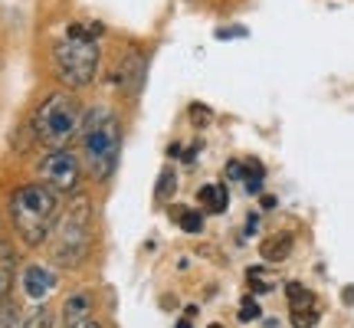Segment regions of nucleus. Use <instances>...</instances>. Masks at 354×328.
<instances>
[{"mask_svg": "<svg viewBox=\"0 0 354 328\" xmlns=\"http://www.w3.org/2000/svg\"><path fill=\"white\" fill-rule=\"evenodd\" d=\"M10 220L17 237L26 246H39L50 240L53 227L59 220V194L46 184H26L13 190L10 197Z\"/></svg>", "mask_w": 354, "mask_h": 328, "instance_id": "f257e3e1", "label": "nucleus"}, {"mask_svg": "<svg viewBox=\"0 0 354 328\" xmlns=\"http://www.w3.org/2000/svg\"><path fill=\"white\" fill-rule=\"evenodd\" d=\"M79 152L86 161L88 174L105 181L118 164L122 152V125L112 109H88L79 125Z\"/></svg>", "mask_w": 354, "mask_h": 328, "instance_id": "f03ea898", "label": "nucleus"}, {"mask_svg": "<svg viewBox=\"0 0 354 328\" xmlns=\"http://www.w3.org/2000/svg\"><path fill=\"white\" fill-rule=\"evenodd\" d=\"M50 237L53 259L59 266H76L86 259L88 243H92V201L86 194H79L76 201L69 203V210L59 214Z\"/></svg>", "mask_w": 354, "mask_h": 328, "instance_id": "7ed1b4c3", "label": "nucleus"}, {"mask_svg": "<svg viewBox=\"0 0 354 328\" xmlns=\"http://www.w3.org/2000/svg\"><path fill=\"white\" fill-rule=\"evenodd\" d=\"M82 115L73 95L66 92H50L33 112V135L50 148H66L73 138H79Z\"/></svg>", "mask_w": 354, "mask_h": 328, "instance_id": "20e7f679", "label": "nucleus"}, {"mask_svg": "<svg viewBox=\"0 0 354 328\" xmlns=\"http://www.w3.org/2000/svg\"><path fill=\"white\" fill-rule=\"evenodd\" d=\"M53 63H56V73L66 86L82 89L95 79V69H99V43L95 39H76L66 37L53 46Z\"/></svg>", "mask_w": 354, "mask_h": 328, "instance_id": "39448f33", "label": "nucleus"}, {"mask_svg": "<svg viewBox=\"0 0 354 328\" xmlns=\"http://www.w3.org/2000/svg\"><path fill=\"white\" fill-rule=\"evenodd\" d=\"M39 177L56 194H73L79 188V177H82V164H79V158L69 148H53L39 161Z\"/></svg>", "mask_w": 354, "mask_h": 328, "instance_id": "423d86ee", "label": "nucleus"}, {"mask_svg": "<svg viewBox=\"0 0 354 328\" xmlns=\"http://www.w3.org/2000/svg\"><path fill=\"white\" fill-rule=\"evenodd\" d=\"M227 177H233V181H243L250 194H259V190H263L266 167L259 161H230L227 164Z\"/></svg>", "mask_w": 354, "mask_h": 328, "instance_id": "0eeeda50", "label": "nucleus"}, {"mask_svg": "<svg viewBox=\"0 0 354 328\" xmlns=\"http://www.w3.org/2000/svg\"><path fill=\"white\" fill-rule=\"evenodd\" d=\"M53 286H56V276H53L46 266H30L24 273V289L30 299H43V295H50Z\"/></svg>", "mask_w": 354, "mask_h": 328, "instance_id": "6e6552de", "label": "nucleus"}, {"mask_svg": "<svg viewBox=\"0 0 354 328\" xmlns=\"http://www.w3.org/2000/svg\"><path fill=\"white\" fill-rule=\"evenodd\" d=\"M197 203H201L207 214H223L230 203V194L223 184H203V188L197 190Z\"/></svg>", "mask_w": 354, "mask_h": 328, "instance_id": "1a4fd4ad", "label": "nucleus"}, {"mask_svg": "<svg viewBox=\"0 0 354 328\" xmlns=\"http://www.w3.org/2000/svg\"><path fill=\"white\" fill-rule=\"evenodd\" d=\"M292 233H276V237H269V240H263V246H259V253H263L266 263H282V259H289L292 253Z\"/></svg>", "mask_w": 354, "mask_h": 328, "instance_id": "9d476101", "label": "nucleus"}, {"mask_svg": "<svg viewBox=\"0 0 354 328\" xmlns=\"http://www.w3.org/2000/svg\"><path fill=\"white\" fill-rule=\"evenodd\" d=\"M63 312H66V328H76V325H82L88 318V312H92V302H88V295L86 292H76L73 299H66V305H63Z\"/></svg>", "mask_w": 354, "mask_h": 328, "instance_id": "9b49d317", "label": "nucleus"}, {"mask_svg": "<svg viewBox=\"0 0 354 328\" xmlns=\"http://www.w3.org/2000/svg\"><path fill=\"white\" fill-rule=\"evenodd\" d=\"M13 273H17V263H13V253L10 246H3L0 243V302L10 295L13 289Z\"/></svg>", "mask_w": 354, "mask_h": 328, "instance_id": "f8f14e48", "label": "nucleus"}, {"mask_svg": "<svg viewBox=\"0 0 354 328\" xmlns=\"http://www.w3.org/2000/svg\"><path fill=\"white\" fill-rule=\"evenodd\" d=\"M177 224L184 233H201L203 230V214L201 210H194V207H180L177 210Z\"/></svg>", "mask_w": 354, "mask_h": 328, "instance_id": "ddd939ff", "label": "nucleus"}, {"mask_svg": "<svg viewBox=\"0 0 354 328\" xmlns=\"http://www.w3.org/2000/svg\"><path fill=\"white\" fill-rule=\"evenodd\" d=\"M286 295H289V305H292V309H305V305H315V295L305 289L302 282H289V286H286Z\"/></svg>", "mask_w": 354, "mask_h": 328, "instance_id": "4468645a", "label": "nucleus"}, {"mask_svg": "<svg viewBox=\"0 0 354 328\" xmlns=\"http://www.w3.org/2000/svg\"><path fill=\"white\" fill-rule=\"evenodd\" d=\"M66 37L99 39V37H102V24H88V20H82V24H69V26H66Z\"/></svg>", "mask_w": 354, "mask_h": 328, "instance_id": "2eb2a0df", "label": "nucleus"}, {"mask_svg": "<svg viewBox=\"0 0 354 328\" xmlns=\"http://www.w3.org/2000/svg\"><path fill=\"white\" fill-rule=\"evenodd\" d=\"M318 312L315 305H305V309H292V328H312L318 322Z\"/></svg>", "mask_w": 354, "mask_h": 328, "instance_id": "dca6fc26", "label": "nucleus"}, {"mask_svg": "<svg viewBox=\"0 0 354 328\" xmlns=\"http://www.w3.org/2000/svg\"><path fill=\"white\" fill-rule=\"evenodd\" d=\"M0 328H24V318L13 305H0Z\"/></svg>", "mask_w": 354, "mask_h": 328, "instance_id": "f3484780", "label": "nucleus"}, {"mask_svg": "<svg viewBox=\"0 0 354 328\" xmlns=\"http://www.w3.org/2000/svg\"><path fill=\"white\" fill-rule=\"evenodd\" d=\"M24 328H53V316L46 309H37V312L24 322Z\"/></svg>", "mask_w": 354, "mask_h": 328, "instance_id": "a211bd4d", "label": "nucleus"}, {"mask_svg": "<svg viewBox=\"0 0 354 328\" xmlns=\"http://www.w3.org/2000/svg\"><path fill=\"white\" fill-rule=\"evenodd\" d=\"M240 318L243 322H253V318H259V302H256L253 295H246L240 302Z\"/></svg>", "mask_w": 354, "mask_h": 328, "instance_id": "6ab92c4d", "label": "nucleus"}, {"mask_svg": "<svg viewBox=\"0 0 354 328\" xmlns=\"http://www.w3.org/2000/svg\"><path fill=\"white\" fill-rule=\"evenodd\" d=\"M174 171H171V167H167V171H161V184H158V197H161V201H165L167 194H171V190H174Z\"/></svg>", "mask_w": 354, "mask_h": 328, "instance_id": "aec40b11", "label": "nucleus"}, {"mask_svg": "<svg viewBox=\"0 0 354 328\" xmlns=\"http://www.w3.org/2000/svg\"><path fill=\"white\" fill-rule=\"evenodd\" d=\"M210 118H214V112H210V109H203L201 102H197V105H190V122H194V125H207Z\"/></svg>", "mask_w": 354, "mask_h": 328, "instance_id": "412c9836", "label": "nucleus"}, {"mask_svg": "<svg viewBox=\"0 0 354 328\" xmlns=\"http://www.w3.org/2000/svg\"><path fill=\"white\" fill-rule=\"evenodd\" d=\"M250 286H253V292H269V289H272V286L259 276V269H250Z\"/></svg>", "mask_w": 354, "mask_h": 328, "instance_id": "4be33fe9", "label": "nucleus"}, {"mask_svg": "<svg viewBox=\"0 0 354 328\" xmlns=\"http://www.w3.org/2000/svg\"><path fill=\"white\" fill-rule=\"evenodd\" d=\"M194 316H197V309H194V305H190L187 312H184V318H180V322H177V328H190V325H194Z\"/></svg>", "mask_w": 354, "mask_h": 328, "instance_id": "5701e85b", "label": "nucleus"}, {"mask_svg": "<svg viewBox=\"0 0 354 328\" xmlns=\"http://www.w3.org/2000/svg\"><path fill=\"white\" fill-rule=\"evenodd\" d=\"M216 37H220V39H230V37H246V30H243V26H236V30H216Z\"/></svg>", "mask_w": 354, "mask_h": 328, "instance_id": "b1692460", "label": "nucleus"}, {"mask_svg": "<svg viewBox=\"0 0 354 328\" xmlns=\"http://www.w3.org/2000/svg\"><path fill=\"white\" fill-rule=\"evenodd\" d=\"M82 328H99V325H95V322H88V325H82Z\"/></svg>", "mask_w": 354, "mask_h": 328, "instance_id": "393cba45", "label": "nucleus"}, {"mask_svg": "<svg viewBox=\"0 0 354 328\" xmlns=\"http://www.w3.org/2000/svg\"><path fill=\"white\" fill-rule=\"evenodd\" d=\"M210 328H223V325H210Z\"/></svg>", "mask_w": 354, "mask_h": 328, "instance_id": "a878e982", "label": "nucleus"}]
</instances>
